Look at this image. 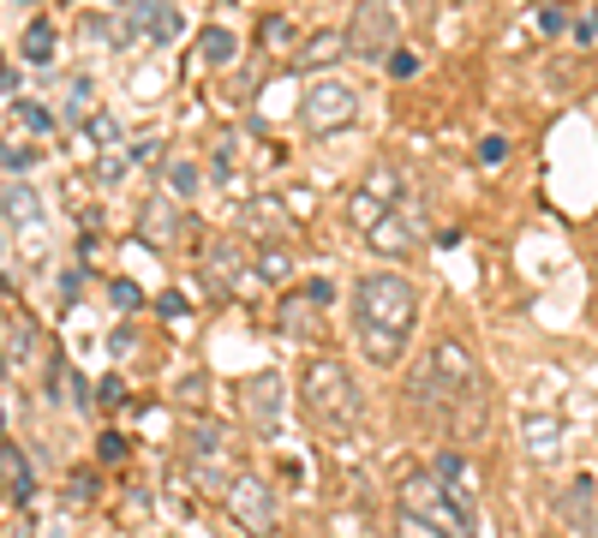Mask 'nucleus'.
I'll list each match as a JSON object with an SVG mask.
<instances>
[{
    "instance_id": "f257e3e1",
    "label": "nucleus",
    "mask_w": 598,
    "mask_h": 538,
    "mask_svg": "<svg viewBox=\"0 0 598 538\" xmlns=\"http://www.w3.org/2000/svg\"><path fill=\"white\" fill-rule=\"evenodd\" d=\"M413 317H419V287L407 282L401 270L359 275V287H354V336H359V347H366L371 366H396Z\"/></svg>"
},
{
    "instance_id": "f03ea898",
    "label": "nucleus",
    "mask_w": 598,
    "mask_h": 538,
    "mask_svg": "<svg viewBox=\"0 0 598 538\" xmlns=\"http://www.w3.org/2000/svg\"><path fill=\"white\" fill-rule=\"evenodd\" d=\"M300 401L317 425L329 431H354L359 425V389H354V371L342 359H305L300 371Z\"/></svg>"
},
{
    "instance_id": "7ed1b4c3",
    "label": "nucleus",
    "mask_w": 598,
    "mask_h": 538,
    "mask_svg": "<svg viewBox=\"0 0 598 538\" xmlns=\"http://www.w3.org/2000/svg\"><path fill=\"white\" fill-rule=\"evenodd\" d=\"M401 515L426 520V527H437L443 538H473V503H461L437 473H407L401 478Z\"/></svg>"
},
{
    "instance_id": "20e7f679",
    "label": "nucleus",
    "mask_w": 598,
    "mask_h": 538,
    "mask_svg": "<svg viewBox=\"0 0 598 538\" xmlns=\"http://www.w3.org/2000/svg\"><path fill=\"white\" fill-rule=\"evenodd\" d=\"M300 120H305V133H312V138L347 133V126L359 120V91H354V84H342V78H312Z\"/></svg>"
},
{
    "instance_id": "39448f33",
    "label": "nucleus",
    "mask_w": 598,
    "mask_h": 538,
    "mask_svg": "<svg viewBox=\"0 0 598 538\" xmlns=\"http://www.w3.org/2000/svg\"><path fill=\"white\" fill-rule=\"evenodd\" d=\"M401 203H407L401 168H396V162H377L366 180H359V192L347 198V215H354V228H366V234H371V228L384 222V215H396Z\"/></svg>"
},
{
    "instance_id": "423d86ee",
    "label": "nucleus",
    "mask_w": 598,
    "mask_h": 538,
    "mask_svg": "<svg viewBox=\"0 0 598 538\" xmlns=\"http://www.w3.org/2000/svg\"><path fill=\"white\" fill-rule=\"evenodd\" d=\"M228 515L240 520V527L252 532V538L275 532V490H270L258 473H240V478H228Z\"/></svg>"
},
{
    "instance_id": "0eeeda50",
    "label": "nucleus",
    "mask_w": 598,
    "mask_h": 538,
    "mask_svg": "<svg viewBox=\"0 0 598 538\" xmlns=\"http://www.w3.org/2000/svg\"><path fill=\"white\" fill-rule=\"evenodd\" d=\"M389 42H396V7H359L347 24V49L359 61H384V54H396Z\"/></svg>"
},
{
    "instance_id": "6e6552de",
    "label": "nucleus",
    "mask_w": 598,
    "mask_h": 538,
    "mask_svg": "<svg viewBox=\"0 0 598 538\" xmlns=\"http://www.w3.org/2000/svg\"><path fill=\"white\" fill-rule=\"evenodd\" d=\"M366 240H371V252H384V257L413 252V245L426 240V210H419V198H407L396 215H384V222H377Z\"/></svg>"
},
{
    "instance_id": "1a4fd4ad",
    "label": "nucleus",
    "mask_w": 598,
    "mask_h": 538,
    "mask_svg": "<svg viewBox=\"0 0 598 538\" xmlns=\"http://www.w3.org/2000/svg\"><path fill=\"white\" fill-rule=\"evenodd\" d=\"M240 413H245V425H252V431L275 437V425H282V377H275V371L252 377V383L240 389Z\"/></svg>"
},
{
    "instance_id": "9d476101",
    "label": "nucleus",
    "mask_w": 598,
    "mask_h": 538,
    "mask_svg": "<svg viewBox=\"0 0 598 538\" xmlns=\"http://www.w3.org/2000/svg\"><path fill=\"white\" fill-rule=\"evenodd\" d=\"M557 515L568 520L575 532H598V478L592 473H580V478H568V485L557 490Z\"/></svg>"
},
{
    "instance_id": "9b49d317",
    "label": "nucleus",
    "mask_w": 598,
    "mask_h": 538,
    "mask_svg": "<svg viewBox=\"0 0 598 538\" xmlns=\"http://www.w3.org/2000/svg\"><path fill=\"white\" fill-rule=\"evenodd\" d=\"M521 449H527L533 467H557V461H563V425H557V419H545V413L521 419Z\"/></svg>"
},
{
    "instance_id": "f8f14e48",
    "label": "nucleus",
    "mask_w": 598,
    "mask_h": 538,
    "mask_svg": "<svg viewBox=\"0 0 598 538\" xmlns=\"http://www.w3.org/2000/svg\"><path fill=\"white\" fill-rule=\"evenodd\" d=\"M222 467H228V443L216 431H198L192 437V478L198 485H222Z\"/></svg>"
},
{
    "instance_id": "ddd939ff",
    "label": "nucleus",
    "mask_w": 598,
    "mask_h": 538,
    "mask_svg": "<svg viewBox=\"0 0 598 538\" xmlns=\"http://www.w3.org/2000/svg\"><path fill=\"white\" fill-rule=\"evenodd\" d=\"M126 19H133V31H144L150 42H174V36H180V12H174V7H156V0H138Z\"/></svg>"
},
{
    "instance_id": "4468645a",
    "label": "nucleus",
    "mask_w": 598,
    "mask_h": 538,
    "mask_svg": "<svg viewBox=\"0 0 598 538\" xmlns=\"http://www.w3.org/2000/svg\"><path fill=\"white\" fill-rule=\"evenodd\" d=\"M431 473H437V478H443V485H449V490H455V497H461V503H473V490H479V485H473V467H466V455H455V449H437V461H431Z\"/></svg>"
},
{
    "instance_id": "2eb2a0df",
    "label": "nucleus",
    "mask_w": 598,
    "mask_h": 538,
    "mask_svg": "<svg viewBox=\"0 0 598 538\" xmlns=\"http://www.w3.org/2000/svg\"><path fill=\"white\" fill-rule=\"evenodd\" d=\"M0 467H7V497H12V503H31L36 473H31V461L19 455V443H0Z\"/></svg>"
},
{
    "instance_id": "dca6fc26",
    "label": "nucleus",
    "mask_w": 598,
    "mask_h": 538,
    "mask_svg": "<svg viewBox=\"0 0 598 538\" xmlns=\"http://www.w3.org/2000/svg\"><path fill=\"white\" fill-rule=\"evenodd\" d=\"M282 329H287L294 341H317V299H312V294H287Z\"/></svg>"
},
{
    "instance_id": "f3484780",
    "label": "nucleus",
    "mask_w": 598,
    "mask_h": 538,
    "mask_svg": "<svg viewBox=\"0 0 598 538\" xmlns=\"http://www.w3.org/2000/svg\"><path fill=\"white\" fill-rule=\"evenodd\" d=\"M24 222H31V228H42V203H36V192H31V186L7 180V228L19 234Z\"/></svg>"
},
{
    "instance_id": "a211bd4d",
    "label": "nucleus",
    "mask_w": 598,
    "mask_h": 538,
    "mask_svg": "<svg viewBox=\"0 0 598 538\" xmlns=\"http://www.w3.org/2000/svg\"><path fill=\"white\" fill-rule=\"evenodd\" d=\"M19 49H24V61H31V66H49L54 61V19H31V24H24Z\"/></svg>"
},
{
    "instance_id": "6ab92c4d",
    "label": "nucleus",
    "mask_w": 598,
    "mask_h": 538,
    "mask_svg": "<svg viewBox=\"0 0 598 538\" xmlns=\"http://www.w3.org/2000/svg\"><path fill=\"white\" fill-rule=\"evenodd\" d=\"M233 49H240V42H233V31H222V24H210V31L198 36L203 66H228V61H233Z\"/></svg>"
},
{
    "instance_id": "aec40b11",
    "label": "nucleus",
    "mask_w": 598,
    "mask_h": 538,
    "mask_svg": "<svg viewBox=\"0 0 598 538\" xmlns=\"http://www.w3.org/2000/svg\"><path fill=\"white\" fill-rule=\"evenodd\" d=\"M335 49H347V31H317L312 42H305L300 61H305V66H324V61H335Z\"/></svg>"
},
{
    "instance_id": "412c9836",
    "label": "nucleus",
    "mask_w": 598,
    "mask_h": 538,
    "mask_svg": "<svg viewBox=\"0 0 598 538\" xmlns=\"http://www.w3.org/2000/svg\"><path fill=\"white\" fill-rule=\"evenodd\" d=\"M210 275H216V287H240V252H233V245H216L210 252Z\"/></svg>"
},
{
    "instance_id": "4be33fe9",
    "label": "nucleus",
    "mask_w": 598,
    "mask_h": 538,
    "mask_svg": "<svg viewBox=\"0 0 598 538\" xmlns=\"http://www.w3.org/2000/svg\"><path fill=\"white\" fill-rule=\"evenodd\" d=\"M31 347H36V329H31V324H19V317H7V366L31 359Z\"/></svg>"
},
{
    "instance_id": "5701e85b",
    "label": "nucleus",
    "mask_w": 598,
    "mask_h": 538,
    "mask_svg": "<svg viewBox=\"0 0 598 538\" xmlns=\"http://www.w3.org/2000/svg\"><path fill=\"white\" fill-rule=\"evenodd\" d=\"M144 234H150V240L174 234V203H168V198H156L150 210H144Z\"/></svg>"
},
{
    "instance_id": "b1692460",
    "label": "nucleus",
    "mask_w": 598,
    "mask_h": 538,
    "mask_svg": "<svg viewBox=\"0 0 598 538\" xmlns=\"http://www.w3.org/2000/svg\"><path fill=\"white\" fill-rule=\"evenodd\" d=\"M54 383H61V395H66L72 407H91V383H84L78 371H66V366H61V371H54Z\"/></svg>"
},
{
    "instance_id": "393cba45",
    "label": "nucleus",
    "mask_w": 598,
    "mask_h": 538,
    "mask_svg": "<svg viewBox=\"0 0 598 538\" xmlns=\"http://www.w3.org/2000/svg\"><path fill=\"white\" fill-rule=\"evenodd\" d=\"M168 186H174L180 198H192V192H198V168H192V162H168Z\"/></svg>"
},
{
    "instance_id": "a878e982",
    "label": "nucleus",
    "mask_w": 598,
    "mask_h": 538,
    "mask_svg": "<svg viewBox=\"0 0 598 538\" xmlns=\"http://www.w3.org/2000/svg\"><path fill=\"white\" fill-rule=\"evenodd\" d=\"M508 162V138H485L479 144V168H503Z\"/></svg>"
},
{
    "instance_id": "bb28decb",
    "label": "nucleus",
    "mask_w": 598,
    "mask_h": 538,
    "mask_svg": "<svg viewBox=\"0 0 598 538\" xmlns=\"http://www.w3.org/2000/svg\"><path fill=\"white\" fill-rule=\"evenodd\" d=\"M108 305L114 312H138V287L133 282H108Z\"/></svg>"
},
{
    "instance_id": "cd10ccee",
    "label": "nucleus",
    "mask_w": 598,
    "mask_h": 538,
    "mask_svg": "<svg viewBox=\"0 0 598 538\" xmlns=\"http://www.w3.org/2000/svg\"><path fill=\"white\" fill-rule=\"evenodd\" d=\"M31 162H36V150H31V144H7V173H12V180H19V173L31 168Z\"/></svg>"
},
{
    "instance_id": "c85d7f7f",
    "label": "nucleus",
    "mask_w": 598,
    "mask_h": 538,
    "mask_svg": "<svg viewBox=\"0 0 598 538\" xmlns=\"http://www.w3.org/2000/svg\"><path fill=\"white\" fill-rule=\"evenodd\" d=\"M413 72H419V54H413V49H396V54H389V78H413Z\"/></svg>"
},
{
    "instance_id": "c756f323",
    "label": "nucleus",
    "mask_w": 598,
    "mask_h": 538,
    "mask_svg": "<svg viewBox=\"0 0 598 538\" xmlns=\"http://www.w3.org/2000/svg\"><path fill=\"white\" fill-rule=\"evenodd\" d=\"M12 108H19V114H24V126H31V133H49V126H54V120H49V114H42V108H36V102H31V96H24V102H12Z\"/></svg>"
},
{
    "instance_id": "7c9ffc66",
    "label": "nucleus",
    "mask_w": 598,
    "mask_h": 538,
    "mask_svg": "<svg viewBox=\"0 0 598 538\" xmlns=\"http://www.w3.org/2000/svg\"><path fill=\"white\" fill-rule=\"evenodd\" d=\"M258 270H264V275H287V270H294V257H287V252H258Z\"/></svg>"
},
{
    "instance_id": "2f4dec72",
    "label": "nucleus",
    "mask_w": 598,
    "mask_h": 538,
    "mask_svg": "<svg viewBox=\"0 0 598 538\" xmlns=\"http://www.w3.org/2000/svg\"><path fill=\"white\" fill-rule=\"evenodd\" d=\"M563 24H568V12H563V7H538V31H545V36H557Z\"/></svg>"
},
{
    "instance_id": "473e14b6",
    "label": "nucleus",
    "mask_w": 598,
    "mask_h": 538,
    "mask_svg": "<svg viewBox=\"0 0 598 538\" xmlns=\"http://www.w3.org/2000/svg\"><path fill=\"white\" fill-rule=\"evenodd\" d=\"M396 538H443V532H437V527H426V520H413V515H401Z\"/></svg>"
},
{
    "instance_id": "72a5a7b5",
    "label": "nucleus",
    "mask_w": 598,
    "mask_h": 538,
    "mask_svg": "<svg viewBox=\"0 0 598 538\" xmlns=\"http://www.w3.org/2000/svg\"><path fill=\"white\" fill-rule=\"evenodd\" d=\"M96 455H102V461H120V455H126V437H120V431H108V437L96 443Z\"/></svg>"
},
{
    "instance_id": "f704fd0d",
    "label": "nucleus",
    "mask_w": 598,
    "mask_h": 538,
    "mask_svg": "<svg viewBox=\"0 0 598 538\" xmlns=\"http://www.w3.org/2000/svg\"><path fill=\"white\" fill-rule=\"evenodd\" d=\"M91 138H96V144H114L120 133H114V120H108V114H91Z\"/></svg>"
}]
</instances>
